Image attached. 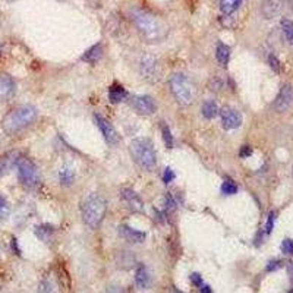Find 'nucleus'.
<instances>
[{
  "label": "nucleus",
  "mask_w": 293,
  "mask_h": 293,
  "mask_svg": "<svg viewBox=\"0 0 293 293\" xmlns=\"http://www.w3.org/2000/svg\"><path fill=\"white\" fill-rule=\"evenodd\" d=\"M252 154V148L249 145H243L242 148H240V151H239V156L242 158H247L249 157Z\"/></svg>",
  "instance_id": "f704fd0d"
},
{
  "label": "nucleus",
  "mask_w": 293,
  "mask_h": 293,
  "mask_svg": "<svg viewBox=\"0 0 293 293\" xmlns=\"http://www.w3.org/2000/svg\"><path fill=\"white\" fill-rule=\"evenodd\" d=\"M129 18L145 43H150V44L161 43L169 34L167 22L163 18L154 15L153 12L134 8L129 12Z\"/></svg>",
  "instance_id": "f257e3e1"
},
{
  "label": "nucleus",
  "mask_w": 293,
  "mask_h": 293,
  "mask_svg": "<svg viewBox=\"0 0 293 293\" xmlns=\"http://www.w3.org/2000/svg\"><path fill=\"white\" fill-rule=\"evenodd\" d=\"M132 158L136 161V164L145 172H153L157 164V154L154 145L146 138H136L129 145Z\"/></svg>",
  "instance_id": "20e7f679"
},
{
  "label": "nucleus",
  "mask_w": 293,
  "mask_h": 293,
  "mask_svg": "<svg viewBox=\"0 0 293 293\" xmlns=\"http://www.w3.org/2000/svg\"><path fill=\"white\" fill-rule=\"evenodd\" d=\"M220 120H222V126L230 131V129H237L242 125V116L240 113L232 109V107H223L220 110Z\"/></svg>",
  "instance_id": "9d476101"
},
{
  "label": "nucleus",
  "mask_w": 293,
  "mask_h": 293,
  "mask_svg": "<svg viewBox=\"0 0 293 293\" xmlns=\"http://www.w3.org/2000/svg\"><path fill=\"white\" fill-rule=\"evenodd\" d=\"M287 293H293V289H290V290H289V292Z\"/></svg>",
  "instance_id": "ea45409f"
},
{
  "label": "nucleus",
  "mask_w": 293,
  "mask_h": 293,
  "mask_svg": "<svg viewBox=\"0 0 293 293\" xmlns=\"http://www.w3.org/2000/svg\"><path fill=\"white\" fill-rule=\"evenodd\" d=\"M283 267V261L282 259H271L270 262L267 264V267H265V271H276V270H280Z\"/></svg>",
  "instance_id": "7c9ffc66"
},
{
  "label": "nucleus",
  "mask_w": 293,
  "mask_h": 293,
  "mask_svg": "<svg viewBox=\"0 0 293 293\" xmlns=\"http://www.w3.org/2000/svg\"><path fill=\"white\" fill-rule=\"evenodd\" d=\"M215 59L223 68H226L229 60H230V47L222 41H218L217 47H215Z\"/></svg>",
  "instance_id": "a211bd4d"
},
{
  "label": "nucleus",
  "mask_w": 293,
  "mask_h": 293,
  "mask_svg": "<svg viewBox=\"0 0 293 293\" xmlns=\"http://www.w3.org/2000/svg\"><path fill=\"white\" fill-rule=\"evenodd\" d=\"M38 293H57L56 286L52 280H43L40 283V287H38Z\"/></svg>",
  "instance_id": "bb28decb"
},
{
  "label": "nucleus",
  "mask_w": 293,
  "mask_h": 293,
  "mask_svg": "<svg viewBox=\"0 0 293 293\" xmlns=\"http://www.w3.org/2000/svg\"><path fill=\"white\" fill-rule=\"evenodd\" d=\"M237 192V185L233 181H230V179H227V181L223 182V185H222V193H225V195H235Z\"/></svg>",
  "instance_id": "a878e982"
},
{
  "label": "nucleus",
  "mask_w": 293,
  "mask_h": 293,
  "mask_svg": "<svg viewBox=\"0 0 293 293\" xmlns=\"http://www.w3.org/2000/svg\"><path fill=\"white\" fill-rule=\"evenodd\" d=\"M59 179L62 186H70L74 182H75V169L69 164H65L62 169L59 170Z\"/></svg>",
  "instance_id": "6ab92c4d"
},
{
  "label": "nucleus",
  "mask_w": 293,
  "mask_h": 293,
  "mask_svg": "<svg viewBox=\"0 0 293 293\" xmlns=\"http://www.w3.org/2000/svg\"><path fill=\"white\" fill-rule=\"evenodd\" d=\"M139 72L144 77V79L154 82L157 81L158 75H160V65L156 56L150 55V53H144L139 60Z\"/></svg>",
  "instance_id": "0eeeda50"
},
{
  "label": "nucleus",
  "mask_w": 293,
  "mask_h": 293,
  "mask_svg": "<svg viewBox=\"0 0 293 293\" xmlns=\"http://www.w3.org/2000/svg\"><path fill=\"white\" fill-rule=\"evenodd\" d=\"M191 282L197 286V287H200V286H203V279H201V276L198 274V273H193L191 276Z\"/></svg>",
  "instance_id": "c9c22d12"
},
{
  "label": "nucleus",
  "mask_w": 293,
  "mask_h": 293,
  "mask_svg": "<svg viewBox=\"0 0 293 293\" xmlns=\"http://www.w3.org/2000/svg\"><path fill=\"white\" fill-rule=\"evenodd\" d=\"M38 112L34 106L23 104L12 109L3 119H2V128L8 135H16L27 129L28 126L34 124L37 120Z\"/></svg>",
  "instance_id": "f03ea898"
},
{
  "label": "nucleus",
  "mask_w": 293,
  "mask_h": 293,
  "mask_svg": "<svg viewBox=\"0 0 293 293\" xmlns=\"http://www.w3.org/2000/svg\"><path fill=\"white\" fill-rule=\"evenodd\" d=\"M120 198L126 204V207L132 211V213H142L144 211V203L139 198V195L131 188H124L120 191Z\"/></svg>",
  "instance_id": "9b49d317"
},
{
  "label": "nucleus",
  "mask_w": 293,
  "mask_h": 293,
  "mask_svg": "<svg viewBox=\"0 0 293 293\" xmlns=\"http://www.w3.org/2000/svg\"><path fill=\"white\" fill-rule=\"evenodd\" d=\"M19 160V154L16 151H9L0 158V176L9 173L13 167H16V163Z\"/></svg>",
  "instance_id": "2eb2a0df"
},
{
  "label": "nucleus",
  "mask_w": 293,
  "mask_h": 293,
  "mask_svg": "<svg viewBox=\"0 0 293 293\" xmlns=\"http://www.w3.org/2000/svg\"><path fill=\"white\" fill-rule=\"evenodd\" d=\"M126 97V91L125 88L120 85V84H113L112 87L109 88V100L113 104H117V103H122Z\"/></svg>",
  "instance_id": "412c9836"
},
{
  "label": "nucleus",
  "mask_w": 293,
  "mask_h": 293,
  "mask_svg": "<svg viewBox=\"0 0 293 293\" xmlns=\"http://www.w3.org/2000/svg\"><path fill=\"white\" fill-rule=\"evenodd\" d=\"M274 222H276V213L271 211L268 213V217H267V223H265V233L270 235L273 232V227H274Z\"/></svg>",
  "instance_id": "c756f323"
},
{
  "label": "nucleus",
  "mask_w": 293,
  "mask_h": 293,
  "mask_svg": "<svg viewBox=\"0 0 293 293\" xmlns=\"http://www.w3.org/2000/svg\"><path fill=\"white\" fill-rule=\"evenodd\" d=\"M119 235L120 237H124L126 242H131V243H142L146 237L145 232L136 230L128 225H122L119 227Z\"/></svg>",
  "instance_id": "ddd939ff"
},
{
  "label": "nucleus",
  "mask_w": 293,
  "mask_h": 293,
  "mask_svg": "<svg viewBox=\"0 0 293 293\" xmlns=\"http://www.w3.org/2000/svg\"><path fill=\"white\" fill-rule=\"evenodd\" d=\"M94 122H95V125L99 126V129H100V132H102L103 138L106 139L107 144L116 145V144L119 142V134H117V131L114 129V126H113L104 116L95 113V114H94Z\"/></svg>",
  "instance_id": "6e6552de"
},
{
  "label": "nucleus",
  "mask_w": 293,
  "mask_h": 293,
  "mask_svg": "<svg viewBox=\"0 0 293 293\" xmlns=\"http://www.w3.org/2000/svg\"><path fill=\"white\" fill-rule=\"evenodd\" d=\"M102 55H103L102 44H94L84 53L82 60L87 62V63H97V62L102 59Z\"/></svg>",
  "instance_id": "aec40b11"
},
{
  "label": "nucleus",
  "mask_w": 293,
  "mask_h": 293,
  "mask_svg": "<svg viewBox=\"0 0 293 293\" xmlns=\"http://www.w3.org/2000/svg\"><path fill=\"white\" fill-rule=\"evenodd\" d=\"M201 113L205 119H214L218 114V106L213 100H207V102H204L203 107H201Z\"/></svg>",
  "instance_id": "5701e85b"
},
{
  "label": "nucleus",
  "mask_w": 293,
  "mask_h": 293,
  "mask_svg": "<svg viewBox=\"0 0 293 293\" xmlns=\"http://www.w3.org/2000/svg\"><path fill=\"white\" fill-rule=\"evenodd\" d=\"M200 290H201V293H213L211 287H210V286H207V284H204V283H203V286H200Z\"/></svg>",
  "instance_id": "4c0bfd02"
},
{
  "label": "nucleus",
  "mask_w": 293,
  "mask_h": 293,
  "mask_svg": "<svg viewBox=\"0 0 293 293\" xmlns=\"http://www.w3.org/2000/svg\"><path fill=\"white\" fill-rule=\"evenodd\" d=\"M52 233H53V227H52V226L41 225L35 227V235L40 237L41 240H44V242H48V240H50Z\"/></svg>",
  "instance_id": "393cba45"
},
{
  "label": "nucleus",
  "mask_w": 293,
  "mask_h": 293,
  "mask_svg": "<svg viewBox=\"0 0 293 293\" xmlns=\"http://www.w3.org/2000/svg\"><path fill=\"white\" fill-rule=\"evenodd\" d=\"M280 27L283 30V34L286 37V41L289 44H293V22L287 18H283L282 22H280Z\"/></svg>",
  "instance_id": "b1692460"
},
{
  "label": "nucleus",
  "mask_w": 293,
  "mask_h": 293,
  "mask_svg": "<svg viewBox=\"0 0 293 293\" xmlns=\"http://www.w3.org/2000/svg\"><path fill=\"white\" fill-rule=\"evenodd\" d=\"M106 293H129L128 290H125L122 287H119V286H109L107 289H106Z\"/></svg>",
  "instance_id": "e433bc0d"
},
{
  "label": "nucleus",
  "mask_w": 293,
  "mask_h": 293,
  "mask_svg": "<svg viewBox=\"0 0 293 293\" xmlns=\"http://www.w3.org/2000/svg\"><path fill=\"white\" fill-rule=\"evenodd\" d=\"M16 169H18V179L27 189H34L35 186L40 185L38 169L30 158L19 157L16 163Z\"/></svg>",
  "instance_id": "423d86ee"
},
{
  "label": "nucleus",
  "mask_w": 293,
  "mask_h": 293,
  "mask_svg": "<svg viewBox=\"0 0 293 293\" xmlns=\"http://www.w3.org/2000/svg\"><path fill=\"white\" fill-rule=\"evenodd\" d=\"M243 0H220V11L223 15H232L239 9Z\"/></svg>",
  "instance_id": "4be33fe9"
},
{
  "label": "nucleus",
  "mask_w": 293,
  "mask_h": 293,
  "mask_svg": "<svg viewBox=\"0 0 293 293\" xmlns=\"http://www.w3.org/2000/svg\"><path fill=\"white\" fill-rule=\"evenodd\" d=\"M2 52H3V47H2V44H0V55H2Z\"/></svg>",
  "instance_id": "58836bf2"
},
{
  "label": "nucleus",
  "mask_w": 293,
  "mask_h": 293,
  "mask_svg": "<svg viewBox=\"0 0 293 293\" xmlns=\"http://www.w3.org/2000/svg\"><path fill=\"white\" fill-rule=\"evenodd\" d=\"M293 102V90L292 87L289 84H284L282 87V90L279 92L276 102H274V109L279 113L286 112L290 106H292Z\"/></svg>",
  "instance_id": "f8f14e48"
},
{
  "label": "nucleus",
  "mask_w": 293,
  "mask_h": 293,
  "mask_svg": "<svg viewBox=\"0 0 293 293\" xmlns=\"http://www.w3.org/2000/svg\"><path fill=\"white\" fill-rule=\"evenodd\" d=\"M268 63H270L271 69H273L274 72H280V60L274 56V55H270V56H268Z\"/></svg>",
  "instance_id": "473e14b6"
},
{
  "label": "nucleus",
  "mask_w": 293,
  "mask_h": 293,
  "mask_svg": "<svg viewBox=\"0 0 293 293\" xmlns=\"http://www.w3.org/2000/svg\"><path fill=\"white\" fill-rule=\"evenodd\" d=\"M169 85L175 100L181 106L186 107L193 103L197 97V85L189 77H186L185 74H175L170 78Z\"/></svg>",
  "instance_id": "39448f33"
},
{
  "label": "nucleus",
  "mask_w": 293,
  "mask_h": 293,
  "mask_svg": "<svg viewBox=\"0 0 293 293\" xmlns=\"http://www.w3.org/2000/svg\"><path fill=\"white\" fill-rule=\"evenodd\" d=\"M283 0H264L262 2V15L267 19H273L282 11Z\"/></svg>",
  "instance_id": "dca6fc26"
},
{
  "label": "nucleus",
  "mask_w": 293,
  "mask_h": 293,
  "mask_svg": "<svg viewBox=\"0 0 293 293\" xmlns=\"http://www.w3.org/2000/svg\"><path fill=\"white\" fill-rule=\"evenodd\" d=\"M173 179H175V172L170 169V167H167V169L163 172V181H164V183H170Z\"/></svg>",
  "instance_id": "72a5a7b5"
},
{
  "label": "nucleus",
  "mask_w": 293,
  "mask_h": 293,
  "mask_svg": "<svg viewBox=\"0 0 293 293\" xmlns=\"http://www.w3.org/2000/svg\"><path fill=\"white\" fill-rule=\"evenodd\" d=\"M131 104L134 107L138 114H142V116H148V114H154L157 110V103L153 97L150 95H135Z\"/></svg>",
  "instance_id": "1a4fd4ad"
},
{
  "label": "nucleus",
  "mask_w": 293,
  "mask_h": 293,
  "mask_svg": "<svg viewBox=\"0 0 293 293\" xmlns=\"http://www.w3.org/2000/svg\"><path fill=\"white\" fill-rule=\"evenodd\" d=\"M161 135H163V139H164L166 146H167V148H172V146H173V136H172V132H170L167 125H161Z\"/></svg>",
  "instance_id": "c85d7f7f"
},
{
  "label": "nucleus",
  "mask_w": 293,
  "mask_h": 293,
  "mask_svg": "<svg viewBox=\"0 0 293 293\" xmlns=\"http://www.w3.org/2000/svg\"><path fill=\"white\" fill-rule=\"evenodd\" d=\"M9 213H11V205L3 195H0V220H5Z\"/></svg>",
  "instance_id": "cd10ccee"
},
{
  "label": "nucleus",
  "mask_w": 293,
  "mask_h": 293,
  "mask_svg": "<svg viewBox=\"0 0 293 293\" xmlns=\"http://www.w3.org/2000/svg\"><path fill=\"white\" fill-rule=\"evenodd\" d=\"M135 283L138 287L141 289H148L150 284H151V277H150V273L144 264H139L135 270Z\"/></svg>",
  "instance_id": "f3484780"
},
{
  "label": "nucleus",
  "mask_w": 293,
  "mask_h": 293,
  "mask_svg": "<svg viewBox=\"0 0 293 293\" xmlns=\"http://www.w3.org/2000/svg\"><path fill=\"white\" fill-rule=\"evenodd\" d=\"M282 251L286 255H293V239H284L283 240Z\"/></svg>",
  "instance_id": "2f4dec72"
},
{
  "label": "nucleus",
  "mask_w": 293,
  "mask_h": 293,
  "mask_svg": "<svg viewBox=\"0 0 293 293\" xmlns=\"http://www.w3.org/2000/svg\"><path fill=\"white\" fill-rule=\"evenodd\" d=\"M175 293H182V292H179V290H175Z\"/></svg>",
  "instance_id": "a19ab883"
},
{
  "label": "nucleus",
  "mask_w": 293,
  "mask_h": 293,
  "mask_svg": "<svg viewBox=\"0 0 293 293\" xmlns=\"http://www.w3.org/2000/svg\"><path fill=\"white\" fill-rule=\"evenodd\" d=\"M16 84L11 75H0V100H9L12 95L15 94Z\"/></svg>",
  "instance_id": "4468645a"
},
{
  "label": "nucleus",
  "mask_w": 293,
  "mask_h": 293,
  "mask_svg": "<svg viewBox=\"0 0 293 293\" xmlns=\"http://www.w3.org/2000/svg\"><path fill=\"white\" fill-rule=\"evenodd\" d=\"M107 211V203L100 193H90L81 204V215L90 229H99Z\"/></svg>",
  "instance_id": "7ed1b4c3"
}]
</instances>
